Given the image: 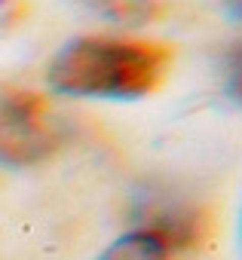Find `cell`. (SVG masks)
I'll list each match as a JSON object with an SVG mask.
<instances>
[{
    "label": "cell",
    "instance_id": "5b68a950",
    "mask_svg": "<svg viewBox=\"0 0 242 260\" xmlns=\"http://www.w3.org/2000/svg\"><path fill=\"white\" fill-rule=\"evenodd\" d=\"M10 4H13V0H0V10H7Z\"/></svg>",
    "mask_w": 242,
    "mask_h": 260
},
{
    "label": "cell",
    "instance_id": "6da1fadb",
    "mask_svg": "<svg viewBox=\"0 0 242 260\" xmlns=\"http://www.w3.org/2000/svg\"><path fill=\"white\" fill-rule=\"evenodd\" d=\"M175 64V49L147 37L86 34L65 43L46 68L62 95L77 98H144L157 92Z\"/></svg>",
    "mask_w": 242,
    "mask_h": 260
},
{
    "label": "cell",
    "instance_id": "277c9868",
    "mask_svg": "<svg viewBox=\"0 0 242 260\" xmlns=\"http://www.w3.org/2000/svg\"><path fill=\"white\" fill-rule=\"evenodd\" d=\"M83 4L95 16L123 28H144L166 16V0H83Z\"/></svg>",
    "mask_w": 242,
    "mask_h": 260
},
{
    "label": "cell",
    "instance_id": "7a4b0ae2",
    "mask_svg": "<svg viewBox=\"0 0 242 260\" xmlns=\"http://www.w3.org/2000/svg\"><path fill=\"white\" fill-rule=\"evenodd\" d=\"M215 239V214L193 202L154 208L95 260H187Z\"/></svg>",
    "mask_w": 242,
    "mask_h": 260
},
{
    "label": "cell",
    "instance_id": "3957f363",
    "mask_svg": "<svg viewBox=\"0 0 242 260\" xmlns=\"http://www.w3.org/2000/svg\"><path fill=\"white\" fill-rule=\"evenodd\" d=\"M65 144V125L52 101L25 86L0 83V162L31 169L52 159Z\"/></svg>",
    "mask_w": 242,
    "mask_h": 260
}]
</instances>
